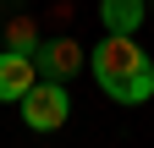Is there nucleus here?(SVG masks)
I'll use <instances>...</instances> for the list:
<instances>
[{
	"mask_svg": "<svg viewBox=\"0 0 154 148\" xmlns=\"http://www.w3.org/2000/svg\"><path fill=\"white\" fill-rule=\"evenodd\" d=\"M0 44H6V49H17V55H33L44 39H38V22H33V16H28V11H17L11 22L0 28Z\"/></svg>",
	"mask_w": 154,
	"mask_h": 148,
	"instance_id": "nucleus-6",
	"label": "nucleus"
},
{
	"mask_svg": "<svg viewBox=\"0 0 154 148\" xmlns=\"http://www.w3.org/2000/svg\"><path fill=\"white\" fill-rule=\"evenodd\" d=\"M0 28H6V22H0Z\"/></svg>",
	"mask_w": 154,
	"mask_h": 148,
	"instance_id": "nucleus-8",
	"label": "nucleus"
},
{
	"mask_svg": "<svg viewBox=\"0 0 154 148\" xmlns=\"http://www.w3.org/2000/svg\"><path fill=\"white\" fill-rule=\"evenodd\" d=\"M6 6H11V11H28V0H6Z\"/></svg>",
	"mask_w": 154,
	"mask_h": 148,
	"instance_id": "nucleus-7",
	"label": "nucleus"
},
{
	"mask_svg": "<svg viewBox=\"0 0 154 148\" xmlns=\"http://www.w3.org/2000/svg\"><path fill=\"white\" fill-rule=\"evenodd\" d=\"M143 16H149V0H99V22H105V33L138 39Z\"/></svg>",
	"mask_w": 154,
	"mask_h": 148,
	"instance_id": "nucleus-5",
	"label": "nucleus"
},
{
	"mask_svg": "<svg viewBox=\"0 0 154 148\" xmlns=\"http://www.w3.org/2000/svg\"><path fill=\"white\" fill-rule=\"evenodd\" d=\"M33 66H38V77H50V82H72L77 71L88 66V49L61 33V39H44V44L33 49Z\"/></svg>",
	"mask_w": 154,
	"mask_h": 148,
	"instance_id": "nucleus-3",
	"label": "nucleus"
},
{
	"mask_svg": "<svg viewBox=\"0 0 154 148\" xmlns=\"http://www.w3.org/2000/svg\"><path fill=\"white\" fill-rule=\"evenodd\" d=\"M33 82H38V66H33V55L0 49V104H22Z\"/></svg>",
	"mask_w": 154,
	"mask_h": 148,
	"instance_id": "nucleus-4",
	"label": "nucleus"
},
{
	"mask_svg": "<svg viewBox=\"0 0 154 148\" xmlns=\"http://www.w3.org/2000/svg\"><path fill=\"white\" fill-rule=\"evenodd\" d=\"M94 82L105 88V99L116 104H149L154 99V61L143 55L138 39H121V33H105L88 55Z\"/></svg>",
	"mask_w": 154,
	"mask_h": 148,
	"instance_id": "nucleus-1",
	"label": "nucleus"
},
{
	"mask_svg": "<svg viewBox=\"0 0 154 148\" xmlns=\"http://www.w3.org/2000/svg\"><path fill=\"white\" fill-rule=\"evenodd\" d=\"M22 121H28V132H61V126L72 121V93H66V82L38 77V82L28 88V99H22Z\"/></svg>",
	"mask_w": 154,
	"mask_h": 148,
	"instance_id": "nucleus-2",
	"label": "nucleus"
}]
</instances>
